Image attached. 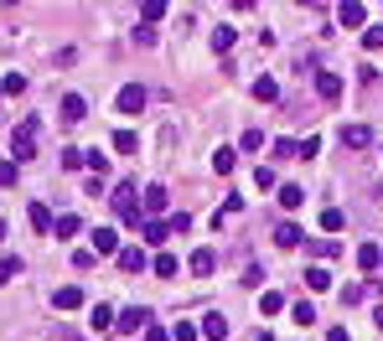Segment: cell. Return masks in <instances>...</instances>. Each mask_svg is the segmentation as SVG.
I'll list each match as a JSON object with an SVG mask.
<instances>
[{
  "label": "cell",
  "instance_id": "6da1fadb",
  "mask_svg": "<svg viewBox=\"0 0 383 341\" xmlns=\"http://www.w3.org/2000/svg\"><path fill=\"white\" fill-rule=\"evenodd\" d=\"M36 135H42V124H36V119H21L16 129H11V155H16V166L36 155Z\"/></svg>",
  "mask_w": 383,
  "mask_h": 341
},
{
  "label": "cell",
  "instance_id": "7a4b0ae2",
  "mask_svg": "<svg viewBox=\"0 0 383 341\" xmlns=\"http://www.w3.org/2000/svg\"><path fill=\"white\" fill-rule=\"evenodd\" d=\"M109 202H114V212H120V217L130 222V228H140V207H135V181H120Z\"/></svg>",
  "mask_w": 383,
  "mask_h": 341
},
{
  "label": "cell",
  "instance_id": "3957f363",
  "mask_svg": "<svg viewBox=\"0 0 383 341\" xmlns=\"http://www.w3.org/2000/svg\"><path fill=\"white\" fill-rule=\"evenodd\" d=\"M88 248H94V254H120V233L114 228H94L88 233Z\"/></svg>",
  "mask_w": 383,
  "mask_h": 341
},
{
  "label": "cell",
  "instance_id": "277c9868",
  "mask_svg": "<svg viewBox=\"0 0 383 341\" xmlns=\"http://www.w3.org/2000/svg\"><path fill=\"white\" fill-rule=\"evenodd\" d=\"M145 326H151V310H145V305L120 310V331H140V336H145Z\"/></svg>",
  "mask_w": 383,
  "mask_h": 341
},
{
  "label": "cell",
  "instance_id": "5b68a950",
  "mask_svg": "<svg viewBox=\"0 0 383 341\" xmlns=\"http://www.w3.org/2000/svg\"><path fill=\"white\" fill-rule=\"evenodd\" d=\"M145 109V88L140 83H125L120 88V114H140Z\"/></svg>",
  "mask_w": 383,
  "mask_h": 341
},
{
  "label": "cell",
  "instance_id": "8992f818",
  "mask_svg": "<svg viewBox=\"0 0 383 341\" xmlns=\"http://www.w3.org/2000/svg\"><path fill=\"white\" fill-rule=\"evenodd\" d=\"M26 222H32L36 233H52V228H57V222H52V207H47V202H32V207H26Z\"/></svg>",
  "mask_w": 383,
  "mask_h": 341
},
{
  "label": "cell",
  "instance_id": "52a82bcc",
  "mask_svg": "<svg viewBox=\"0 0 383 341\" xmlns=\"http://www.w3.org/2000/svg\"><path fill=\"white\" fill-rule=\"evenodd\" d=\"M342 145H347V150L373 145V129H368V124H347V129H342Z\"/></svg>",
  "mask_w": 383,
  "mask_h": 341
},
{
  "label": "cell",
  "instance_id": "ba28073f",
  "mask_svg": "<svg viewBox=\"0 0 383 341\" xmlns=\"http://www.w3.org/2000/svg\"><path fill=\"white\" fill-rule=\"evenodd\" d=\"M140 238H145V243H166V238H171V222L145 217V222H140Z\"/></svg>",
  "mask_w": 383,
  "mask_h": 341
},
{
  "label": "cell",
  "instance_id": "9c48e42d",
  "mask_svg": "<svg viewBox=\"0 0 383 341\" xmlns=\"http://www.w3.org/2000/svg\"><path fill=\"white\" fill-rule=\"evenodd\" d=\"M316 94L321 99H342V73H316Z\"/></svg>",
  "mask_w": 383,
  "mask_h": 341
},
{
  "label": "cell",
  "instance_id": "30bf717a",
  "mask_svg": "<svg viewBox=\"0 0 383 341\" xmlns=\"http://www.w3.org/2000/svg\"><path fill=\"white\" fill-rule=\"evenodd\" d=\"M83 114H88L83 94H68V99H62V124H78V119H83Z\"/></svg>",
  "mask_w": 383,
  "mask_h": 341
},
{
  "label": "cell",
  "instance_id": "8fae6325",
  "mask_svg": "<svg viewBox=\"0 0 383 341\" xmlns=\"http://www.w3.org/2000/svg\"><path fill=\"white\" fill-rule=\"evenodd\" d=\"M52 305H57V310H78V305H83V290H78V284H62V290L52 295Z\"/></svg>",
  "mask_w": 383,
  "mask_h": 341
},
{
  "label": "cell",
  "instance_id": "7c38bea8",
  "mask_svg": "<svg viewBox=\"0 0 383 341\" xmlns=\"http://www.w3.org/2000/svg\"><path fill=\"white\" fill-rule=\"evenodd\" d=\"M202 336L207 341H228V321H223L218 310H213V316H202Z\"/></svg>",
  "mask_w": 383,
  "mask_h": 341
},
{
  "label": "cell",
  "instance_id": "4fadbf2b",
  "mask_svg": "<svg viewBox=\"0 0 383 341\" xmlns=\"http://www.w3.org/2000/svg\"><path fill=\"white\" fill-rule=\"evenodd\" d=\"M300 238H306V233H300L295 222H280V228H274V243L280 248H300Z\"/></svg>",
  "mask_w": 383,
  "mask_h": 341
},
{
  "label": "cell",
  "instance_id": "5bb4252c",
  "mask_svg": "<svg viewBox=\"0 0 383 341\" xmlns=\"http://www.w3.org/2000/svg\"><path fill=\"white\" fill-rule=\"evenodd\" d=\"M166 202H171V196H166V187H145V212H166Z\"/></svg>",
  "mask_w": 383,
  "mask_h": 341
},
{
  "label": "cell",
  "instance_id": "9a60e30c",
  "mask_svg": "<svg viewBox=\"0 0 383 341\" xmlns=\"http://www.w3.org/2000/svg\"><path fill=\"white\" fill-rule=\"evenodd\" d=\"M73 233H83V222H78V212H62L57 228H52V238H73Z\"/></svg>",
  "mask_w": 383,
  "mask_h": 341
},
{
  "label": "cell",
  "instance_id": "2e32d148",
  "mask_svg": "<svg viewBox=\"0 0 383 341\" xmlns=\"http://www.w3.org/2000/svg\"><path fill=\"white\" fill-rule=\"evenodd\" d=\"M218 269V254H213V248H197V254H192V274H213Z\"/></svg>",
  "mask_w": 383,
  "mask_h": 341
},
{
  "label": "cell",
  "instance_id": "e0dca14e",
  "mask_svg": "<svg viewBox=\"0 0 383 341\" xmlns=\"http://www.w3.org/2000/svg\"><path fill=\"white\" fill-rule=\"evenodd\" d=\"M337 16H342V26H363V16H368V6H363V0H347V6H342Z\"/></svg>",
  "mask_w": 383,
  "mask_h": 341
},
{
  "label": "cell",
  "instance_id": "ac0fdd59",
  "mask_svg": "<svg viewBox=\"0 0 383 341\" xmlns=\"http://www.w3.org/2000/svg\"><path fill=\"white\" fill-rule=\"evenodd\" d=\"M233 166H239V155H233L228 145H218V150H213V170H218V176H228Z\"/></svg>",
  "mask_w": 383,
  "mask_h": 341
},
{
  "label": "cell",
  "instance_id": "d6986e66",
  "mask_svg": "<svg viewBox=\"0 0 383 341\" xmlns=\"http://www.w3.org/2000/svg\"><path fill=\"white\" fill-rule=\"evenodd\" d=\"M378 264H383V248L378 243H363L358 248V269H378Z\"/></svg>",
  "mask_w": 383,
  "mask_h": 341
},
{
  "label": "cell",
  "instance_id": "ffe728a7",
  "mask_svg": "<svg viewBox=\"0 0 383 341\" xmlns=\"http://www.w3.org/2000/svg\"><path fill=\"white\" fill-rule=\"evenodd\" d=\"M120 269L125 274H140L145 269V254H140V248H120Z\"/></svg>",
  "mask_w": 383,
  "mask_h": 341
},
{
  "label": "cell",
  "instance_id": "44dd1931",
  "mask_svg": "<svg viewBox=\"0 0 383 341\" xmlns=\"http://www.w3.org/2000/svg\"><path fill=\"white\" fill-rule=\"evenodd\" d=\"M114 326H120V316L109 305H94V331H114Z\"/></svg>",
  "mask_w": 383,
  "mask_h": 341
},
{
  "label": "cell",
  "instance_id": "7402d4cb",
  "mask_svg": "<svg viewBox=\"0 0 383 341\" xmlns=\"http://www.w3.org/2000/svg\"><path fill=\"white\" fill-rule=\"evenodd\" d=\"M306 284H311L316 295H321V290H332V274H326L321 264H316V269H306Z\"/></svg>",
  "mask_w": 383,
  "mask_h": 341
},
{
  "label": "cell",
  "instance_id": "603a6c76",
  "mask_svg": "<svg viewBox=\"0 0 383 341\" xmlns=\"http://www.w3.org/2000/svg\"><path fill=\"white\" fill-rule=\"evenodd\" d=\"M254 99H259V103H274V99H280V88H274V78H259V83H254Z\"/></svg>",
  "mask_w": 383,
  "mask_h": 341
},
{
  "label": "cell",
  "instance_id": "cb8c5ba5",
  "mask_svg": "<svg viewBox=\"0 0 383 341\" xmlns=\"http://www.w3.org/2000/svg\"><path fill=\"white\" fill-rule=\"evenodd\" d=\"M274 155L280 161H300V140H274Z\"/></svg>",
  "mask_w": 383,
  "mask_h": 341
},
{
  "label": "cell",
  "instance_id": "d4e9b609",
  "mask_svg": "<svg viewBox=\"0 0 383 341\" xmlns=\"http://www.w3.org/2000/svg\"><path fill=\"white\" fill-rule=\"evenodd\" d=\"M300 202H306V191H300V187H280V207H290V212H295Z\"/></svg>",
  "mask_w": 383,
  "mask_h": 341
},
{
  "label": "cell",
  "instance_id": "484cf974",
  "mask_svg": "<svg viewBox=\"0 0 383 341\" xmlns=\"http://www.w3.org/2000/svg\"><path fill=\"white\" fill-rule=\"evenodd\" d=\"M321 233H342V207H326L321 212Z\"/></svg>",
  "mask_w": 383,
  "mask_h": 341
},
{
  "label": "cell",
  "instance_id": "4316f807",
  "mask_svg": "<svg viewBox=\"0 0 383 341\" xmlns=\"http://www.w3.org/2000/svg\"><path fill=\"white\" fill-rule=\"evenodd\" d=\"M62 166H68V170H78V166H88V150H78V145H68V150H62Z\"/></svg>",
  "mask_w": 383,
  "mask_h": 341
},
{
  "label": "cell",
  "instance_id": "83f0119b",
  "mask_svg": "<svg viewBox=\"0 0 383 341\" xmlns=\"http://www.w3.org/2000/svg\"><path fill=\"white\" fill-rule=\"evenodd\" d=\"M259 310H264V316H280V310H285V295H274V290H270V295L259 300Z\"/></svg>",
  "mask_w": 383,
  "mask_h": 341
},
{
  "label": "cell",
  "instance_id": "f1b7e54d",
  "mask_svg": "<svg viewBox=\"0 0 383 341\" xmlns=\"http://www.w3.org/2000/svg\"><path fill=\"white\" fill-rule=\"evenodd\" d=\"M16 274H21V259H0V284H11V280H16Z\"/></svg>",
  "mask_w": 383,
  "mask_h": 341
},
{
  "label": "cell",
  "instance_id": "f546056e",
  "mask_svg": "<svg viewBox=\"0 0 383 341\" xmlns=\"http://www.w3.org/2000/svg\"><path fill=\"white\" fill-rule=\"evenodd\" d=\"M197 336H202V326H187V321L171 326V341H197Z\"/></svg>",
  "mask_w": 383,
  "mask_h": 341
},
{
  "label": "cell",
  "instance_id": "4dcf8cb0",
  "mask_svg": "<svg viewBox=\"0 0 383 341\" xmlns=\"http://www.w3.org/2000/svg\"><path fill=\"white\" fill-rule=\"evenodd\" d=\"M155 274H161V280H176V259H171V254H161V259H155V264H151Z\"/></svg>",
  "mask_w": 383,
  "mask_h": 341
},
{
  "label": "cell",
  "instance_id": "1f68e13d",
  "mask_svg": "<svg viewBox=\"0 0 383 341\" xmlns=\"http://www.w3.org/2000/svg\"><path fill=\"white\" fill-rule=\"evenodd\" d=\"M135 145H140V140L130 135V129H120V135H114V150H120V155H135Z\"/></svg>",
  "mask_w": 383,
  "mask_h": 341
},
{
  "label": "cell",
  "instance_id": "d6a6232c",
  "mask_svg": "<svg viewBox=\"0 0 383 341\" xmlns=\"http://www.w3.org/2000/svg\"><path fill=\"white\" fill-rule=\"evenodd\" d=\"M363 47H368V52L383 47V26H363Z\"/></svg>",
  "mask_w": 383,
  "mask_h": 341
},
{
  "label": "cell",
  "instance_id": "836d02e7",
  "mask_svg": "<svg viewBox=\"0 0 383 341\" xmlns=\"http://www.w3.org/2000/svg\"><path fill=\"white\" fill-rule=\"evenodd\" d=\"M233 47V26H218L213 31V52H228Z\"/></svg>",
  "mask_w": 383,
  "mask_h": 341
},
{
  "label": "cell",
  "instance_id": "e575fe53",
  "mask_svg": "<svg viewBox=\"0 0 383 341\" xmlns=\"http://www.w3.org/2000/svg\"><path fill=\"white\" fill-rule=\"evenodd\" d=\"M140 16H145V26H151V21H161V16H166V6H161V0H145Z\"/></svg>",
  "mask_w": 383,
  "mask_h": 341
},
{
  "label": "cell",
  "instance_id": "d590c367",
  "mask_svg": "<svg viewBox=\"0 0 383 341\" xmlns=\"http://www.w3.org/2000/svg\"><path fill=\"white\" fill-rule=\"evenodd\" d=\"M94 259H99L94 248H78V254H73V269H94Z\"/></svg>",
  "mask_w": 383,
  "mask_h": 341
},
{
  "label": "cell",
  "instance_id": "8d00e7d4",
  "mask_svg": "<svg viewBox=\"0 0 383 341\" xmlns=\"http://www.w3.org/2000/svg\"><path fill=\"white\" fill-rule=\"evenodd\" d=\"M135 42H140V47H155V26L140 21V26H135Z\"/></svg>",
  "mask_w": 383,
  "mask_h": 341
},
{
  "label": "cell",
  "instance_id": "74e56055",
  "mask_svg": "<svg viewBox=\"0 0 383 341\" xmlns=\"http://www.w3.org/2000/svg\"><path fill=\"white\" fill-rule=\"evenodd\" d=\"M316 254L332 259V254H342V243H337V238H316Z\"/></svg>",
  "mask_w": 383,
  "mask_h": 341
},
{
  "label": "cell",
  "instance_id": "f35d334b",
  "mask_svg": "<svg viewBox=\"0 0 383 341\" xmlns=\"http://www.w3.org/2000/svg\"><path fill=\"white\" fill-rule=\"evenodd\" d=\"M244 284H249V290H259V284H264V269L249 264V269H244Z\"/></svg>",
  "mask_w": 383,
  "mask_h": 341
},
{
  "label": "cell",
  "instance_id": "ab89813d",
  "mask_svg": "<svg viewBox=\"0 0 383 341\" xmlns=\"http://www.w3.org/2000/svg\"><path fill=\"white\" fill-rule=\"evenodd\" d=\"M0 187H16V161H0Z\"/></svg>",
  "mask_w": 383,
  "mask_h": 341
},
{
  "label": "cell",
  "instance_id": "60d3db41",
  "mask_svg": "<svg viewBox=\"0 0 383 341\" xmlns=\"http://www.w3.org/2000/svg\"><path fill=\"white\" fill-rule=\"evenodd\" d=\"M316 150H321V140H316V135H306V140H300V161H311Z\"/></svg>",
  "mask_w": 383,
  "mask_h": 341
},
{
  "label": "cell",
  "instance_id": "b9f144b4",
  "mask_svg": "<svg viewBox=\"0 0 383 341\" xmlns=\"http://www.w3.org/2000/svg\"><path fill=\"white\" fill-rule=\"evenodd\" d=\"M0 88H6V94H21V88H26V78H21V73H6V83H0Z\"/></svg>",
  "mask_w": 383,
  "mask_h": 341
},
{
  "label": "cell",
  "instance_id": "7bdbcfd3",
  "mask_svg": "<svg viewBox=\"0 0 383 341\" xmlns=\"http://www.w3.org/2000/svg\"><path fill=\"white\" fill-rule=\"evenodd\" d=\"M295 321H300V326H311V321H316V310H311V300H300V305H295Z\"/></svg>",
  "mask_w": 383,
  "mask_h": 341
},
{
  "label": "cell",
  "instance_id": "ee69618b",
  "mask_svg": "<svg viewBox=\"0 0 383 341\" xmlns=\"http://www.w3.org/2000/svg\"><path fill=\"white\" fill-rule=\"evenodd\" d=\"M145 341H171V331H161V326H145Z\"/></svg>",
  "mask_w": 383,
  "mask_h": 341
},
{
  "label": "cell",
  "instance_id": "f6af8a7d",
  "mask_svg": "<svg viewBox=\"0 0 383 341\" xmlns=\"http://www.w3.org/2000/svg\"><path fill=\"white\" fill-rule=\"evenodd\" d=\"M326 341H352V336H347V326H332V331H326Z\"/></svg>",
  "mask_w": 383,
  "mask_h": 341
},
{
  "label": "cell",
  "instance_id": "bcb514c9",
  "mask_svg": "<svg viewBox=\"0 0 383 341\" xmlns=\"http://www.w3.org/2000/svg\"><path fill=\"white\" fill-rule=\"evenodd\" d=\"M254 341H274V336H270V331H259V336H254Z\"/></svg>",
  "mask_w": 383,
  "mask_h": 341
},
{
  "label": "cell",
  "instance_id": "7dc6e473",
  "mask_svg": "<svg viewBox=\"0 0 383 341\" xmlns=\"http://www.w3.org/2000/svg\"><path fill=\"white\" fill-rule=\"evenodd\" d=\"M62 341H78V336H73V331H62Z\"/></svg>",
  "mask_w": 383,
  "mask_h": 341
},
{
  "label": "cell",
  "instance_id": "c3c4849f",
  "mask_svg": "<svg viewBox=\"0 0 383 341\" xmlns=\"http://www.w3.org/2000/svg\"><path fill=\"white\" fill-rule=\"evenodd\" d=\"M0 238H6V222H0Z\"/></svg>",
  "mask_w": 383,
  "mask_h": 341
},
{
  "label": "cell",
  "instance_id": "681fc988",
  "mask_svg": "<svg viewBox=\"0 0 383 341\" xmlns=\"http://www.w3.org/2000/svg\"><path fill=\"white\" fill-rule=\"evenodd\" d=\"M0 94H6V88H0Z\"/></svg>",
  "mask_w": 383,
  "mask_h": 341
},
{
  "label": "cell",
  "instance_id": "f907efd6",
  "mask_svg": "<svg viewBox=\"0 0 383 341\" xmlns=\"http://www.w3.org/2000/svg\"><path fill=\"white\" fill-rule=\"evenodd\" d=\"M378 269H383V264H378Z\"/></svg>",
  "mask_w": 383,
  "mask_h": 341
}]
</instances>
